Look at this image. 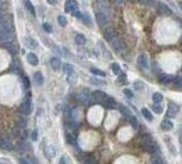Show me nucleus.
Listing matches in <instances>:
<instances>
[{"label": "nucleus", "instance_id": "nucleus-49", "mask_svg": "<svg viewBox=\"0 0 182 164\" xmlns=\"http://www.w3.org/2000/svg\"><path fill=\"white\" fill-rule=\"evenodd\" d=\"M178 6H181V9H182V3H178Z\"/></svg>", "mask_w": 182, "mask_h": 164}, {"label": "nucleus", "instance_id": "nucleus-14", "mask_svg": "<svg viewBox=\"0 0 182 164\" xmlns=\"http://www.w3.org/2000/svg\"><path fill=\"white\" fill-rule=\"evenodd\" d=\"M104 36H105V38H106L108 42H111L114 37H117V34H115V31H114L112 27H108V29H106V30L104 31Z\"/></svg>", "mask_w": 182, "mask_h": 164}, {"label": "nucleus", "instance_id": "nucleus-25", "mask_svg": "<svg viewBox=\"0 0 182 164\" xmlns=\"http://www.w3.org/2000/svg\"><path fill=\"white\" fill-rule=\"evenodd\" d=\"M153 101L155 102V104H161L162 101H163V94L162 93H154V95H153Z\"/></svg>", "mask_w": 182, "mask_h": 164}, {"label": "nucleus", "instance_id": "nucleus-13", "mask_svg": "<svg viewBox=\"0 0 182 164\" xmlns=\"http://www.w3.org/2000/svg\"><path fill=\"white\" fill-rule=\"evenodd\" d=\"M118 110H119V112L123 114V117H125V118H128V119H130V118H132L133 115H132V113H131V111L126 107V106H124V105H119L118 106Z\"/></svg>", "mask_w": 182, "mask_h": 164}, {"label": "nucleus", "instance_id": "nucleus-5", "mask_svg": "<svg viewBox=\"0 0 182 164\" xmlns=\"http://www.w3.org/2000/svg\"><path fill=\"white\" fill-rule=\"evenodd\" d=\"M31 110H32V106H31V101H30V97H27L26 100H24L19 107V111L25 114V115H29L30 113H31Z\"/></svg>", "mask_w": 182, "mask_h": 164}, {"label": "nucleus", "instance_id": "nucleus-31", "mask_svg": "<svg viewBox=\"0 0 182 164\" xmlns=\"http://www.w3.org/2000/svg\"><path fill=\"white\" fill-rule=\"evenodd\" d=\"M57 21H58V24L61 25V26H62V27H64L66 25H67V18L64 17V16H62V14H59L58 17H57Z\"/></svg>", "mask_w": 182, "mask_h": 164}, {"label": "nucleus", "instance_id": "nucleus-10", "mask_svg": "<svg viewBox=\"0 0 182 164\" xmlns=\"http://www.w3.org/2000/svg\"><path fill=\"white\" fill-rule=\"evenodd\" d=\"M50 65L54 70H59L61 67H62V63H61V59L58 57H51L50 58Z\"/></svg>", "mask_w": 182, "mask_h": 164}, {"label": "nucleus", "instance_id": "nucleus-45", "mask_svg": "<svg viewBox=\"0 0 182 164\" xmlns=\"http://www.w3.org/2000/svg\"><path fill=\"white\" fill-rule=\"evenodd\" d=\"M175 83H176L177 86L182 87V76H181V77H177V79L175 80Z\"/></svg>", "mask_w": 182, "mask_h": 164}, {"label": "nucleus", "instance_id": "nucleus-34", "mask_svg": "<svg viewBox=\"0 0 182 164\" xmlns=\"http://www.w3.org/2000/svg\"><path fill=\"white\" fill-rule=\"evenodd\" d=\"M153 110H154V112L157 113V114H161V113L163 112V107H162L160 104H155V105H153Z\"/></svg>", "mask_w": 182, "mask_h": 164}, {"label": "nucleus", "instance_id": "nucleus-44", "mask_svg": "<svg viewBox=\"0 0 182 164\" xmlns=\"http://www.w3.org/2000/svg\"><path fill=\"white\" fill-rule=\"evenodd\" d=\"M37 138H38V131L35 130L32 132V140H37Z\"/></svg>", "mask_w": 182, "mask_h": 164}, {"label": "nucleus", "instance_id": "nucleus-27", "mask_svg": "<svg viewBox=\"0 0 182 164\" xmlns=\"http://www.w3.org/2000/svg\"><path fill=\"white\" fill-rule=\"evenodd\" d=\"M89 70H90V73H92L93 75H95V76H102V77H105V76H106V73H105V72H102V70H100V69H98V68L92 67Z\"/></svg>", "mask_w": 182, "mask_h": 164}, {"label": "nucleus", "instance_id": "nucleus-36", "mask_svg": "<svg viewBox=\"0 0 182 164\" xmlns=\"http://www.w3.org/2000/svg\"><path fill=\"white\" fill-rule=\"evenodd\" d=\"M81 19H82V21H83L85 24H87V25H89V24H90V17H89L87 13H83Z\"/></svg>", "mask_w": 182, "mask_h": 164}, {"label": "nucleus", "instance_id": "nucleus-32", "mask_svg": "<svg viewBox=\"0 0 182 164\" xmlns=\"http://www.w3.org/2000/svg\"><path fill=\"white\" fill-rule=\"evenodd\" d=\"M11 67H12V70H13L14 73H17V74H19V73H20V64H19V62H18V61H16V59H14Z\"/></svg>", "mask_w": 182, "mask_h": 164}, {"label": "nucleus", "instance_id": "nucleus-12", "mask_svg": "<svg viewBox=\"0 0 182 164\" xmlns=\"http://www.w3.org/2000/svg\"><path fill=\"white\" fill-rule=\"evenodd\" d=\"M64 6H66V12L73 13L75 10H77V3L74 1V0H68Z\"/></svg>", "mask_w": 182, "mask_h": 164}, {"label": "nucleus", "instance_id": "nucleus-1", "mask_svg": "<svg viewBox=\"0 0 182 164\" xmlns=\"http://www.w3.org/2000/svg\"><path fill=\"white\" fill-rule=\"evenodd\" d=\"M110 45L112 47V49L115 51V52H121V51H124L125 50V48H126V45H125V43H124V41L121 39L120 37H114L111 42H110Z\"/></svg>", "mask_w": 182, "mask_h": 164}, {"label": "nucleus", "instance_id": "nucleus-18", "mask_svg": "<svg viewBox=\"0 0 182 164\" xmlns=\"http://www.w3.org/2000/svg\"><path fill=\"white\" fill-rule=\"evenodd\" d=\"M150 162L151 164H166V159L162 157V155H153Z\"/></svg>", "mask_w": 182, "mask_h": 164}, {"label": "nucleus", "instance_id": "nucleus-21", "mask_svg": "<svg viewBox=\"0 0 182 164\" xmlns=\"http://www.w3.org/2000/svg\"><path fill=\"white\" fill-rule=\"evenodd\" d=\"M173 127H174V124H173V121L169 120V119H164V120L161 122V128H162L163 131H170V130H173Z\"/></svg>", "mask_w": 182, "mask_h": 164}, {"label": "nucleus", "instance_id": "nucleus-40", "mask_svg": "<svg viewBox=\"0 0 182 164\" xmlns=\"http://www.w3.org/2000/svg\"><path fill=\"white\" fill-rule=\"evenodd\" d=\"M72 14H73L74 17H76V18H82V13L80 12V10H75Z\"/></svg>", "mask_w": 182, "mask_h": 164}, {"label": "nucleus", "instance_id": "nucleus-37", "mask_svg": "<svg viewBox=\"0 0 182 164\" xmlns=\"http://www.w3.org/2000/svg\"><path fill=\"white\" fill-rule=\"evenodd\" d=\"M43 29H44V31L49 32V34L52 31V27H51V25H50L49 23H44V24H43Z\"/></svg>", "mask_w": 182, "mask_h": 164}, {"label": "nucleus", "instance_id": "nucleus-46", "mask_svg": "<svg viewBox=\"0 0 182 164\" xmlns=\"http://www.w3.org/2000/svg\"><path fill=\"white\" fill-rule=\"evenodd\" d=\"M58 164H67V159H66L64 156H62V157L59 158V163Z\"/></svg>", "mask_w": 182, "mask_h": 164}, {"label": "nucleus", "instance_id": "nucleus-47", "mask_svg": "<svg viewBox=\"0 0 182 164\" xmlns=\"http://www.w3.org/2000/svg\"><path fill=\"white\" fill-rule=\"evenodd\" d=\"M19 162H20L21 164H30V163H29V159H25V158H20Z\"/></svg>", "mask_w": 182, "mask_h": 164}, {"label": "nucleus", "instance_id": "nucleus-7", "mask_svg": "<svg viewBox=\"0 0 182 164\" xmlns=\"http://www.w3.org/2000/svg\"><path fill=\"white\" fill-rule=\"evenodd\" d=\"M138 64L140 65L143 69H149V68H150V62H149L148 56L144 55V54L139 55V56H138Z\"/></svg>", "mask_w": 182, "mask_h": 164}, {"label": "nucleus", "instance_id": "nucleus-38", "mask_svg": "<svg viewBox=\"0 0 182 164\" xmlns=\"http://www.w3.org/2000/svg\"><path fill=\"white\" fill-rule=\"evenodd\" d=\"M118 81H119V82H123V83H125V82H126V75H125L124 73H121V74H119V77H118Z\"/></svg>", "mask_w": 182, "mask_h": 164}, {"label": "nucleus", "instance_id": "nucleus-39", "mask_svg": "<svg viewBox=\"0 0 182 164\" xmlns=\"http://www.w3.org/2000/svg\"><path fill=\"white\" fill-rule=\"evenodd\" d=\"M124 94L128 96V97H130V99H131V97H133V93L131 92V89H124Z\"/></svg>", "mask_w": 182, "mask_h": 164}, {"label": "nucleus", "instance_id": "nucleus-29", "mask_svg": "<svg viewBox=\"0 0 182 164\" xmlns=\"http://www.w3.org/2000/svg\"><path fill=\"white\" fill-rule=\"evenodd\" d=\"M75 42L79 44V45H83V44H86V42H87V39H86V37L83 36V35H76V37H75Z\"/></svg>", "mask_w": 182, "mask_h": 164}, {"label": "nucleus", "instance_id": "nucleus-48", "mask_svg": "<svg viewBox=\"0 0 182 164\" xmlns=\"http://www.w3.org/2000/svg\"><path fill=\"white\" fill-rule=\"evenodd\" d=\"M6 162H7V160H6L5 158H0V164H6Z\"/></svg>", "mask_w": 182, "mask_h": 164}, {"label": "nucleus", "instance_id": "nucleus-9", "mask_svg": "<svg viewBox=\"0 0 182 164\" xmlns=\"http://www.w3.org/2000/svg\"><path fill=\"white\" fill-rule=\"evenodd\" d=\"M95 18H97V21H98V24L102 27V26H106L107 24H108V17L107 16H105L104 13H101V12H98L97 13V16H95Z\"/></svg>", "mask_w": 182, "mask_h": 164}, {"label": "nucleus", "instance_id": "nucleus-15", "mask_svg": "<svg viewBox=\"0 0 182 164\" xmlns=\"http://www.w3.org/2000/svg\"><path fill=\"white\" fill-rule=\"evenodd\" d=\"M102 106L106 107V108H115V107H118V104H117V101L113 99L112 96H108L107 100L102 104Z\"/></svg>", "mask_w": 182, "mask_h": 164}, {"label": "nucleus", "instance_id": "nucleus-16", "mask_svg": "<svg viewBox=\"0 0 182 164\" xmlns=\"http://www.w3.org/2000/svg\"><path fill=\"white\" fill-rule=\"evenodd\" d=\"M0 148L4 149V150H12L13 149V144L9 139L0 138Z\"/></svg>", "mask_w": 182, "mask_h": 164}, {"label": "nucleus", "instance_id": "nucleus-17", "mask_svg": "<svg viewBox=\"0 0 182 164\" xmlns=\"http://www.w3.org/2000/svg\"><path fill=\"white\" fill-rule=\"evenodd\" d=\"M26 59H27V62L31 64V65H37L38 64V57L36 56V54H34V52H29L27 55H26Z\"/></svg>", "mask_w": 182, "mask_h": 164}, {"label": "nucleus", "instance_id": "nucleus-11", "mask_svg": "<svg viewBox=\"0 0 182 164\" xmlns=\"http://www.w3.org/2000/svg\"><path fill=\"white\" fill-rule=\"evenodd\" d=\"M24 43H25L26 48H29V49H36V48H38V43L32 37H25Z\"/></svg>", "mask_w": 182, "mask_h": 164}, {"label": "nucleus", "instance_id": "nucleus-8", "mask_svg": "<svg viewBox=\"0 0 182 164\" xmlns=\"http://www.w3.org/2000/svg\"><path fill=\"white\" fill-rule=\"evenodd\" d=\"M97 5H98V9L101 11V13H104V14L107 16L108 18L111 17V9H110V6H108L105 1H98Z\"/></svg>", "mask_w": 182, "mask_h": 164}, {"label": "nucleus", "instance_id": "nucleus-2", "mask_svg": "<svg viewBox=\"0 0 182 164\" xmlns=\"http://www.w3.org/2000/svg\"><path fill=\"white\" fill-rule=\"evenodd\" d=\"M80 99L86 105H89V104L94 102V100H93V93L90 92L88 88H83L81 90V93H80Z\"/></svg>", "mask_w": 182, "mask_h": 164}, {"label": "nucleus", "instance_id": "nucleus-35", "mask_svg": "<svg viewBox=\"0 0 182 164\" xmlns=\"http://www.w3.org/2000/svg\"><path fill=\"white\" fill-rule=\"evenodd\" d=\"M83 162H85V164H98L94 159H92L90 157H88L86 155H83Z\"/></svg>", "mask_w": 182, "mask_h": 164}, {"label": "nucleus", "instance_id": "nucleus-33", "mask_svg": "<svg viewBox=\"0 0 182 164\" xmlns=\"http://www.w3.org/2000/svg\"><path fill=\"white\" fill-rule=\"evenodd\" d=\"M111 69H112V72H113V73L119 74V72H120V65H119L117 62H113V63L111 64Z\"/></svg>", "mask_w": 182, "mask_h": 164}, {"label": "nucleus", "instance_id": "nucleus-43", "mask_svg": "<svg viewBox=\"0 0 182 164\" xmlns=\"http://www.w3.org/2000/svg\"><path fill=\"white\" fill-rule=\"evenodd\" d=\"M66 138H67L68 144H74V138H72V136H70V135H67V136H66Z\"/></svg>", "mask_w": 182, "mask_h": 164}, {"label": "nucleus", "instance_id": "nucleus-42", "mask_svg": "<svg viewBox=\"0 0 182 164\" xmlns=\"http://www.w3.org/2000/svg\"><path fill=\"white\" fill-rule=\"evenodd\" d=\"M129 120H130V122L132 124V126H133V127H137V124H138V122H137V120H136V118H135V117L130 118Z\"/></svg>", "mask_w": 182, "mask_h": 164}, {"label": "nucleus", "instance_id": "nucleus-22", "mask_svg": "<svg viewBox=\"0 0 182 164\" xmlns=\"http://www.w3.org/2000/svg\"><path fill=\"white\" fill-rule=\"evenodd\" d=\"M62 68H63V72H64L67 75L74 74V67H73L70 63H64V64L62 65Z\"/></svg>", "mask_w": 182, "mask_h": 164}, {"label": "nucleus", "instance_id": "nucleus-28", "mask_svg": "<svg viewBox=\"0 0 182 164\" xmlns=\"http://www.w3.org/2000/svg\"><path fill=\"white\" fill-rule=\"evenodd\" d=\"M142 114H143V117H144L146 120H149V121H151V120L154 119L153 114L150 113V111H149L148 108H143V110H142Z\"/></svg>", "mask_w": 182, "mask_h": 164}, {"label": "nucleus", "instance_id": "nucleus-24", "mask_svg": "<svg viewBox=\"0 0 182 164\" xmlns=\"http://www.w3.org/2000/svg\"><path fill=\"white\" fill-rule=\"evenodd\" d=\"M174 80V76L173 75H167V74H163L160 76V81L162 83H170L171 81Z\"/></svg>", "mask_w": 182, "mask_h": 164}, {"label": "nucleus", "instance_id": "nucleus-3", "mask_svg": "<svg viewBox=\"0 0 182 164\" xmlns=\"http://www.w3.org/2000/svg\"><path fill=\"white\" fill-rule=\"evenodd\" d=\"M107 97H108V95L105 92H101V90L93 92V100H94V102H98V104L102 105L107 100Z\"/></svg>", "mask_w": 182, "mask_h": 164}, {"label": "nucleus", "instance_id": "nucleus-41", "mask_svg": "<svg viewBox=\"0 0 182 164\" xmlns=\"http://www.w3.org/2000/svg\"><path fill=\"white\" fill-rule=\"evenodd\" d=\"M23 81H24L25 87H26V88H29V87H30V80L27 79V76H23Z\"/></svg>", "mask_w": 182, "mask_h": 164}, {"label": "nucleus", "instance_id": "nucleus-20", "mask_svg": "<svg viewBox=\"0 0 182 164\" xmlns=\"http://www.w3.org/2000/svg\"><path fill=\"white\" fill-rule=\"evenodd\" d=\"M43 82H44L43 74H42L41 72L35 73V75H34V83H35L36 86H42V85H43Z\"/></svg>", "mask_w": 182, "mask_h": 164}, {"label": "nucleus", "instance_id": "nucleus-6", "mask_svg": "<svg viewBox=\"0 0 182 164\" xmlns=\"http://www.w3.org/2000/svg\"><path fill=\"white\" fill-rule=\"evenodd\" d=\"M178 113V106L174 102H169L168 104V111H167V117L169 118H175L176 114Z\"/></svg>", "mask_w": 182, "mask_h": 164}, {"label": "nucleus", "instance_id": "nucleus-19", "mask_svg": "<svg viewBox=\"0 0 182 164\" xmlns=\"http://www.w3.org/2000/svg\"><path fill=\"white\" fill-rule=\"evenodd\" d=\"M157 9H158V12L161 14H170L171 13V10L163 3H158L157 4Z\"/></svg>", "mask_w": 182, "mask_h": 164}, {"label": "nucleus", "instance_id": "nucleus-4", "mask_svg": "<svg viewBox=\"0 0 182 164\" xmlns=\"http://www.w3.org/2000/svg\"><path fill=\"white\" fill-rule=\"evenodd\" d=\"M155 140L153 139V137H151V135H148V133H145V135H142L140 136V138H139V143H140V145L143 146V149L145 150L146 148H149L151 144H153Z\"/></svg>", "mask_w": 182, "mask_h": 164}, {"label": "nucleus", "instance_id": "nucleus-30", "mask_svg": "<svg viewBox=\"0 0 182 164\" xmlns=\"http://www.w3.org/2000/svg\"><path fill=\"white\" fill-rule=\"evenodd\" d=\"M89 82L93 83V85H97V86H106V82L102 81V80H98L95 77H90L89 79Z\"/></svg>", "mask_w": 182, "mask_h": 164}, {"label": "nucleus", "instance_id": "nucleus-23", "mask_svg": "<svg viewBox=\"0 0 182 164\" xmlns=\"http://www.w3.org/2000/svg\"><path fill=\"white\" fill-rule=\"evenodd\" d=\"M24 5H25V7L27 9V11L31 13L32 16H36V11H35V7H34V5L31 4V1H29V0H25V1H24Z\"/></svg>", "mask_w": 182, "mask_h": 164}, {"label": "nucleus", "instance_id": "nucleus-26", "mask_svg": "<svg viewBox=\"0 0 182 164\" xmlns=\"http://www.w3.org/2000/svg\"><path fill=\"white\" fill-rule=\"evenodd\" d=\"M44 153H45V156H47L48 158H50V159H51V158L55 156L56 151H55V149H54V148L50 145V146H48V148L44 150Z\"/></svg>", "mask_w": 182, "mask_h": 164}]
</instances>
